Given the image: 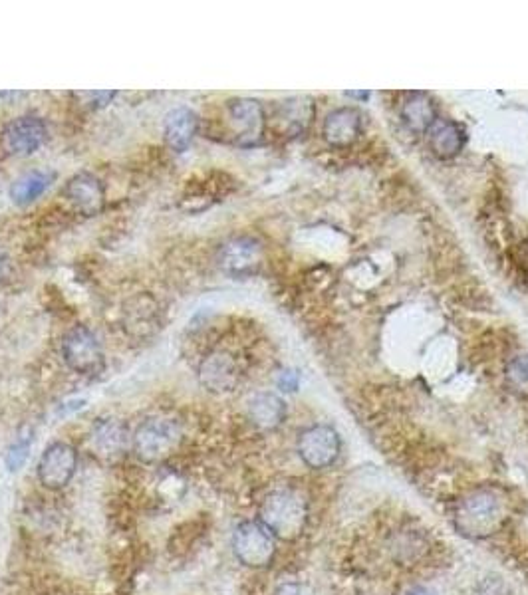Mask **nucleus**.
<instances>
[{
    "instance_id": "f257e3e1",
    "label": "nucleus",
    "mask_w": 528,
    "mask_h": 595,
    "mask_svg": "<svg viewBox=\"0 0 528 595\" xmlns=\"http://www.w3.org/2000/svg\"><path fill=\"white\" fill-rule=\"evenodd\" d=\"M505 520V502L493 488H477L459 500L453 512L457 532L471 540L493 536Z\"/></svg>"
},
{
    "instance_id": "f03ea898",
    "label": "nucleus",
    "mask_w": 528,
    "mask_h": 595,
    "mask_svg": "<svg viewBox=\"0 0 528 595\" xmlns=\"http://www.w3.org/2000/svg\"><path fill=\"white\" fill-rule=\"evenodd\" d=\"M259 522L278 540H296L308 522L306 500L290 488L274 490L259 508Z\"/></svg>"
},
{
    "instance_id": "7ed1b4c3",
    "label": "nucleus",
    "mask_w": 528,
    "mask_h": 595,
    "mask_svg": "<svg viewBox=\"0 0 528 595\" xmlns=\"http://www.w3.org/2000/svg\"><path fill=\"white\" fill-rule=\"evenodd\" d=\"M183 431L177 421L165 417H153L143 421L132 435L135 457L143 463H161L181 443Z\"/></svg>"
},
{
    "instance_id": "20e7f679",
    "label": "nucleus",
    "mask_w": 528,
    "mask_h": 595,
    "mask_svg": "<svg viewBox=\"0 0 528 595\" xmlns=\"http://www.w3.org/2000/svg\"><path fill=\"white\" fill-rule=\"evenodd\" d=\"M233 552L243 566L263 570L272 564L276 556L274 536L259 520H245L235 528Z\"/></svg>"
},
{
    "instance_id": "39448f33",
    "label": "nucleus",
    "mask_w": 528,
    "mask_h": 595,
    "mask_svg": "<svg viewBox=\"0 0 528 595\" xmlns=\"http://www.w3.org/2000/svg\"><path fill=\"white\" fill-rule=\"evenodd\" d=\"M66 365L80 375H96L104 367V352L92 330L86 326L72 328L62 344Z\"/></svg>"
},
{
    "instance_id": "423d86ee",
    "label": "nucleus",
    "mask_w": 528,
    "mask_h": 595,
    "mask_svg": "<svg viewBox=\"0 0 528 595\" xmlns=\"http://www.w3.org/2000/svg\"><path fill=\"white\" fill-rule=\"evenodd\" d=\"M78 469V453L72 445L56 441L44 449L36 475L44 488L62 490L70 484Z\"/></svg>"
},
{
    "instance_id": "0eeeda50",
    "label": "nucleus",
    "mask_w": 528,
    "mask_h": 595,
    "mask_svg": "<svg viewBox=\"0 0 528 595\" xmlns=\"http://www.w3.org/2000/svg\"><path fill=\"white\" fill-rule=\"evenodd\" d=\"M298 455L310 469H328L340 455V435L330 425H314L300 433Z\"/></svg>"
},
{
    "instance_id": "6e6552de",
    "label": "nucleus",
    "mask_w": 528,
    "mask_h": 595,
    "mask_svg": "<svg viewBox=\"0 0 528 595\" xmlns=\"http://www.w3.org/2000/svg\"><path fill=\"white\" fill-rule=\"evenodd\" d=\"M48 139L46 123L36 116L12 119L2 131V147L6 153L26 157L36 153Z\"/></svg>"
},
{
    "instance_id": "1a4fd4ad",
    "label": "nucleus",
    "mask_w": 528,
    "mask_h": 595,
    "mask_svg": "<svg viewBox=\"0 0 528 595\" xmlns=\"http://www.w3.org/2000/svg\"><path fill=\"white\" fill-rule=\"evenodd\" d=\"M199 383L211 393H229L241 381L237 359L227 352H213L199 363Z\"/></svg>"
},
{
    "instance_id": "9d476101",
    "label": "nucleus",
    "mask_w": 528,
    "mask_h": 595,
    "mask_svg": "<svg viewBox=\"0 0 528 595\" xmlns=\"http://www.w3.org/2000/svg\"><path fill=\"white\" fill-rule=\"evenodd\" d=\"M64 197L82 215H98L106 205V189L102 181L92 173H78L68 179L64 187Z\"/></svg>"
},
{
    "instance_id": "9b49d317",
    "label": "nucleus",
    "mask_w": 528,
    "mask_h": 595,
    "mask_svg": "<svg viewBox=\"0 0 528 595\" xmlns=\"http://www.w3.org/2000/svg\"><path fill=\"white\" fill-rule=\"evenodd\" d=\"M90 441H92L94 453L106 461L122 457L128 451V447L132 445L128 427L120 419H114V417L98 419L92 427Z\"/></svg>"
},
{
    "instance_id": "f8f14e48",
    "label": "nucleus",
    "mask_w": 528,
    "mask_h": 595,
    "mask_svg": "<svg viewBox=\"0 0 528 595\" xmlns=\"http://www.w3.org/2000/svg\"><path fill=\"white\" fill-rule=\"evenodd\" d=\"M229 119L239 143L253 145L261 139L264 131V110L257 100H233L229 104Z\"/></svg>"
},
{
    "instance_id": "ddd939ff",
    "label": "nucleus",
    "mask_w": 528,
    "mask_h": 595,
    "mask_svg": "<svg viewBox=\"0 0 528 595\" xmlns=\"http://www.w3.org/2000/svg\"><path fill=\"white\" fill-rule=\"evenodd\" d=\"M197 131H199V118L189 108H175L165 116L163 121L165 141L177 153H183L189 149Z\"/></svg>"
},
{
    "instance_id": "4468645a",
    "label": "nucleus",
    "mask_w": 528,
    "mask_h": 595,
    "mask_svg": "<svg viewBox=\"0 0 528 595\" xmlns=\"http://www.w3.org/2000/svg\"><path fill=\"white\" fill-rule=\"evenodd\" d=\"M124 328L135 338H147L157 330L159 308L151 296H135L124 306Z\"/></svg>"
},
{
    "instance_id": "2eb2a0df",
    "label": "nucleus",
    "mask_w": 528,
    "mask_h": 595,
    "mask_svg": "<svg viewBox=\"0 0 528 595\" xmlns=\"http://www.w3.org/2000/svg\"><path fill=\"white\" fill-rule=\"evenodd\" d=\"M362 131L360 114L352 108H340L324 119V139L334 147L352 145Z\"/></svg>"
},
{
    "instance_id": "dca6fc26",
    "label": "nucleus",
    "mask_w": 528,
    "mask_h": 595,
    "mask_svg": "<svg viewBox=\"0 0 528 595\" xmlns=\"http://www.w3.org/2000/svg\"><path fill=\"white\" fill-rule=\"evenodd\" d=\"M261 258V244L253 238L241 237L229 240L221 248V266L227 272H245L251 270Z\"/></svg>"
},
{
    "instance_id": "f3484780",
    "label": "nucleus",
    "mask_w": 528,
    "mask_h": 595,
    "mask_svg": "<svg viewBox=\"0 0 528 595\" xmlns=\"http://www.w3.org/2000/svg\"><path fill=\"white\" fill-rule=\"evenodd\" d=\"M249 419L263 431L278 429L286 419V403L274 393H257L247 407Z\"/></svg>"
},
{
    "instance_id": "a211bd4d",
    "label": "nucleus",
    "mask_w": 528,
    "mask_h": 595,
    "mask_svg": "<svg viewBox=\"0 0 528 595\" xmlns=\"http://www.w3.org/2000/svg\"><path fill=\"white\" fill-rule=\"evenodd\" d=\"M429 145L439 159H453L465 145V133L451 119H435L429 127Z\"/></svg>"
},
{
    "instance_id": "6ab92c4d",
    "label": "nucleus",
    "mask_w": 528,
    "mask_h": 595,
    "mask_svg": "<svg viewBox=\"0 0 528 595\" xmlns=\"http://www.w3.org/2000/svg\"><path fill=\"white\" fill-rule=\"evenodd\" d=\"M401 118L413 133L429 131L435 123L433 100L427 94H411L401 106Z\"/></svg>"
},
{
    "instance_id": "aec40b11",
    "label": "nucleus",
    "mask_w": 528,
    "mask_h": 595,
    "mask_svg": "<svg viewBox=\"0 0 528 595\" xmlns=\"http://www.w3.org/2000/svg\"><path fill=\"white\" fill-rule=\"evenodd\" d=\"M50 183H52L50 173L30 171V173L22 175L20 179H16V183L10 189V199L16 205H30V203H34L38 197H42L46 193Z\"/></svg>"
},
{
    "instance_id": "412c9836",
    "label": "nucleus",
    "mask_w": 528,
    "mask_h": 595,
    "mask_svg": "<svg viewBox=\"0 0 528 595\" xmlns=\"http://www.w3.org/2000/svg\"><path fill=\"white\" fill-rule=\"evenodd\" d=\"M32 441H34V431L30 427H24L18 433V437L12 441V445L8 447V451L4 455V465L10 473H18L26 465L30 449H32Z\"/></svg>"
},
{
    "instance_id": "4be33fe9",
    "label": "nucleus",
    "mask_w": 528,
    "mask_h": 595,
    "mask_svg": "<svg viewBox=\"0 0 528 595\" xmlns=\"http://www.w3.org/2000/svg\"><path fill=\"white\" fill-rule=\"evenodd\" d=\"M509 383L517 389V391H525L528 393V359H517L511 363L509 371H507Z\"/></svg>"
},
{
    "instance_id": "5701e85b",
    "label": "nucleus",
    "mask_w": 528,
    "mask_h": 595,
    "mask_svg": "<svg viewBox=\"0 0 528 595\" xmlns=\"http://www.w3.org/2000/svg\"><path fill=\"white\" fill-rule=\"evenodd\" d=\"M80 98H88V106L90 108H104V106H108L114 98H116V92H80L78 94Z\"/></svg>"
},
{
    "instance_id": "b1692460",
    "label": "nucleus",
    "mask_w": 528,
    "mask_h": 595,
    "mask_svg": "<svg viewBox=\"0 0 528 595\" xmlns=\"http://www.w3.org/2000/svg\"><path fill=\"white\" fill-rule=\"evenodd\" d=\"M278 387L282 391H296L298 389V373L296 371H282L278 377Z\"/></svg>"
},
{
    "instance_id": "393cba45",
    "label": "nucleus",
    "mask_w": 528,
    "mask_h": 595,
    "mask_svg": "<svg viewBox=\"0 0 528 595\" xmlns=\"http://www.w3.org/2000/svg\"><path fill=\"white\" fill-rule=\"evenodd\" d=\"M517 264H519V270L523 272V276L528 280V238L525 242H521L517 248Z\"/></svg>"
},
{
    "instance_id": "a878e982",
    "label": "nucleus",
    "mask_w": 528,
    "mask_h": 595,
    "mask_svg": "<svg viewBox=\"0 0 528 595\" xmlns=\"http://www.w3.org/2000/svg\"><path fill=\"white\" fill-rule=\"evenodd\" d=\"M274 595H300V588L296 584H282L274 590Z\"/></svg>"
},
{
    "instance_id": "bb28decb",
    "label": "nucleus",
    "mask_w": 528,
    "mask_h": 595,
    "mask_svg": "<svg viewBox=\"0 0 528 595\" xmlns=\"http://www.w3.org/2000/svg\"><path fill=\"white\" fill-rule=\"evenodd\" d=\"M409 595H433L431 592H427V590H423V588H417V590H413Z\"/></svg>"
},
{
    "instance_id": "cd10ccee",
    "label": "nucleus",
    "mask_w": 528,
    "mask_h": 595,
    "mask_svg": "<svg viewBox=\"0 0 528 595\" xmlns=\"http://www.w3.org/2000/svg\"><path fill=\"white\" fill-rule=\"evenodd\" d=\"M348 96H352V98H368V94H360V92H356V94H348Z\"/></svg>"
}]
</instances>
